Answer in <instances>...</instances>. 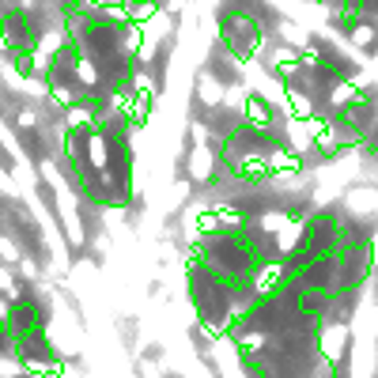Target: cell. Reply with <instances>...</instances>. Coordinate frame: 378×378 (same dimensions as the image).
Wrapping results in <instances>:
<instances>
[{"instance_id":"obj_1","label":"cell","mask_w":378,"mask_h":378,"mask_svg":"<svg viewBox=\"0 0 378 378\" xmlns=\"http://www.w3.org/2000/svg\"><path fill=\"white\" fill-rule=\"evenodd\" d=\"M261 42H265V31H261V19L253 16L250 4H231L219 11V46L231 57L246 61L261 50Z\"/></svg>"},{"instance_id":"obj_2","label":"cell","mask_w":378,"mask_h":378,"mask_svg":"<svg viewBox=\"0 0 378 378\" xmlns=\"http://www.w3.org/2000/svg\"><path fill=\"white\" fill-rule=\"evenodd\" d=\"M11 359L19 363V371H31V374H57L61 363H57V345L46 333H27V337H11Z\"/></svg>"},{"instance_id":"obj_3","label":"cell","mask_w":378,"mask_h":378,"mask_svg":"<svg viewBox=\"0 0 378 378\" xmlns=\"http://www.w3.org/2000/svg\"><path fill=\"white\" fill-rule=\"evenodd\" d=\"M288 284H295L303 291H318V295H337L340 291V253L310 258L295 276H288Z\"/></svg>"},{"instance_id":"obj_4","label":"cell","mask_w":378,"mask_h":378,"mask_svg":"<svg viewBox=\"0 0 378 378\" xmlns=\"http://www.w3.org/2000/svg\"><path fill=\"white\" fill-rule=\"evenodd\" d=\"M0 42H4L8 50H16V46H31V50H38V42H42L38 16H34L31 8H23V4L4 8V16H0Z\"/></svg>"},{"instance_id":"obj_5","label":"cell","mask_w":378,"mask_h":378,"mask_svg":"<svg viewBox=\"0 0 378 378\" xmlns=\"http://www.w3.org/2000/svg\"><path fill=\"white\" fill-rule=\"evenodd\" d=\"M4 318H8L11 337H27V333H46L50 310H46L38 299H31V295H16V299H8Z\"/></svg>"},{"instance_id":"obj_6","label":"cell","mask_w":378,"mask_h":378,"mask_svg":"<svg viewBox=\"0 0 378 378\" xmlns=\"http://www.w3.org/2000/svg\"><path fill=\"white\" fill-rule=\"evenodd\" d=\"M242 117H246L250 125H258V129H276L273 103L265 99V95H250V99H246V110H242Z\"/></svg>"}]
</instances>
